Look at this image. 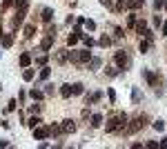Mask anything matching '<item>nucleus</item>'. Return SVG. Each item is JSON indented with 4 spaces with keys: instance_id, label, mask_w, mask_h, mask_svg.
I'll use <instances>...</instances> for the list:
<instances>
[{
    "instance_id": "1",
    "label": "nucleus",
    "mask_w": 167,
    "mask_h": 149,
    "mask_svg": "<svg viewBox=\"0 0 167 149\" xmlns=\"http://www.w3.org/2000/svg\"><path fill=\"white\" fill-rule=\"evenodd\" d=\"M121 127H127V116L125 114H118V116H114V118L107 120V131H116Z\"/></svg>"
},
{
    "instance_id": "2",
    "label": "nucleus",
    "mask_w": 167,
    "mask_h": 149,
    "mask_svg": "<svg viewBox=\"0 0 167 149\" xmlns=\"http://www.w3.org/2000/svg\"><path fill=\"white\" fill-rule=\"evenodd\" d=\"M143 125H145V116H138V118H134V120H132V125H129V127H125V129L132 134V131H138Z\"/></svg>"
},
{
    "instance_id": "3",
    "label": "nucleus",
    "mask_w": 167,
    "mask_h": 149,
    "mask_svg": "<svg viewBox=\"0 0 167 149\" xmlns=\"http://www.w3.org/2000/svg\"><path fill=\"white\" fill-rule=\"evenodd\" d=\"M114 62L118 65V69H125V65H127V54H125V51H116Z\"/></svg>"
},
{
    "instance_id": "4",
    "label": "nucleus",
    "mask_w": 167,
    "mask_h": 149,
    "mask_svg": "<svg viewBox=\"0 0 167 149\" xmlns=\"http://www.w3.org/2000/svg\"><path fill=\"white\" fill-rule=\"evenodd\" d=\"M143 76H145V80L154 87V85H158V78H156V73L154 71H149V69H143Z\"/></svg>"
},
{
    "instance_id": "5",
    "label": "nucleus",
    "mask_w": 167,
    "mask_h": 149,
    "mask_svg": "<svg viewBox=\"0 0 167 149\" xmlns=\"http://www.w3.org/2000/svg\"><path fill=\"white\" fill-rule=\"evenodd\" d=\"M49 136V129H42V127H34V138L36 140H45Z\"/></svg>"
},
{
    "instance_id": "6",
    "label": "nucleus",
    "mask_w": 167,
    "mask_h": 149,
    "mask_svg": "<svg viewBox=\"0 0 167 149\" xmlns=\"http://www.w3.org/2000/svg\"><path fill=\"white\" fill-rule=\"evenodd\" d=\"M62 131H65V134H74V131H76V122H74V120H65V122H62Z\"/></svg>"
},
{
    "instance_id": "7",
    "label": "nucleus",
    "mask_w": 167,
    "mask_h": 149,
    "mask_svg": "<svg viewBox=\"0 0 167 149\" xmlns=\"http://www.w3.org/2000/svg\"><path fill=\"white\" fill-rule=\"evenodd\" d=\"M143 5H145V0H125V7L127 9H138Z\"/></svg>"
},
{
    "instance_id": "8",
    "label": "nucleus",
    "mask_w": 167,
    "mask_h": 149,
    "mask_svg": "<svg viewBox=\"0 0 167 149\" xmlns=\"http://www.w3.org/2000/svg\"><path fill=\"white\" fill-rule=\"evenodd\" d=\"M0 42H3V49H9V47L13 45V36H11V34H5L3 38H0Z\"/></svg>"
},
{
    "instance_id": "9",
    "label": "nucleus",
    "mask_w": 167,
    "mask_h": 149,
    "mask_svg": "<svg viewBox=\"0 0 167 149\" xmlns=\"http://www.w3.org/2000/svg\"><path fill=\"white\" fill-rule=\"evenodd\" d=\"M13 5L18 11H25L27 13V7H29V0H13Z\"/></svg>"
},
{
    "instance_id": "10",
    "label": "nucleus",
    "mask_w": 167,
    "mask_h": 149,
    "mask_svg": "<svg viewBox=\"0 0 167 149\" xmlns=\"http://www.w3.org/2000/svg\"><path fill=\"white\" fill-rule=\"evenodd\" d=\"M85 91V85L83 82H74V85H71V96H80Z\"/></svg>"
},
{
    "instance_id": "11",
    "label": "nucleus",
    "mask_w": 167,
    "mask_h": 149,
    "mask_svg": "<svg viewBox=\"0 0 167 149\" xmlns=\"http://www.w3.org/2000/svg\"><path fill=\"white\" fill-rule=\"evenodd\" d=\"M56 60H58V62H67V60H69V51H67V49L56 51Z\"/></svg>"
},
{
    "instance_id": "12",
    "label": "nucleus",
    "mask_w": 167,
    "mask_h": 149,
    "mask_svg": "<svg viewBox=\"0 0 167 149\" xmlns=\"http://www.w3.org/2000/svg\"><path fill=\"white\" fill-rule=\"evenodd\" d=\"M51 18H54V9L45 7V9H42V20H45V22H51Z\"/></svg>"
},
{
    "instance_id": "13",
    "label": "nucleus",
    "mask_w": 167,
    "mask_h": 149,
    "mask_svg": "<svg viewBox=\"0 0 167 149\" xmlns=\"http://www.w3.org/2000/svg\"><path fill=\"white\" fill-rule=\"evenodd\" d=\"M54 38H56V36H49V34H47V38L42 40V49H45V51H49V49H51V42H54Z\"/></svg>"
},
{
    "instance_id": "14",
    "label": "nucleus",
    "mask_w": 167,
    "mask_h": 149,
    "mask_svg": "<svg viewBox=\"0 0 167 149\" xmlns=\"http://www.w3.org/2000/svg\"><path fill=\"white\" fill-rule=\"evenodd\" d=\"M31 65V56L29 54H20V67H29Z\"/></svg>"
},
{
    "instance_id": "15",
    "label": "nucleus",
    "mask_w": 167,
    "mask_h": 149,
    "mask_svg": "<svg viewBox=\"0 0 167 149\" xmlns=\"http://www.w3.org/2000/svg\"><path fill=\"white\" fill-rule=\"evenodd\" d=\"M134 29H136L138 34H145V31H147V22H145V20H140V22H136V24H134Z\"/></svg>"
},
{
    "instance_id": "16",
    "label": "nucleus",
    "mask_w": 167,
    "mask_h": 149,
    "mask_svg": "<svg viewBox=\"0 0 167 149\" xmlns=\"http://www.w3.org/2000/svg\"><path fill=\"white\" fill-rule=\"evenodd\" d=\"M103 125V116L100 114H94L91 116V127H100Z\"/></svg>"
},
{
    "instance_id": "17",
    "label": "nucleus",
    "mask_w": 167,
    "mask_h": 149,
    "mask_svg": "<svg viewBox=\"0 0 167 149\" xmlns=\"http://www.w3.org/2000/svg\"><path fill=\"white\" fill-rule=\"evenodd\" d=\"M103 98V93L100 91H96V93H91V96H87V105H91V103H98Z\"/></svg>"
},
{
    "instance_id": "18",
    "label": "nucleus",
    "mask_w": 167,
    "mask_h": 149,
    "mask_svg": "<svg viewBox=\"0 0 167 149\" xmlns=\"http://www.w3.org/2000/svg\"><path fill=\"white\" fill-rule=\"evenodd\" d=\"M60 96L62 98H71V85H62L60 87Z\"/></svg>"
},
{
    "instance_id": "19",
    "label": "nucleus",
    "mask_w": 167,
    "mask_h": 149,
    "mask_svg": "<svg viewBox=\"0 0 167 149\" xmlns=\"http://www.w3.org/2000/svg\"><path fill=\"white\" fill-rule=\"evenodd\" d=\"M22 78H25L27 82H29V80H34V69H29V67H25V71H22Z\"/></svg>"
},
{
    "instance_id": "20",
    "label": "nucleus",
    "mask_w": 167,
    "mask_h": 149,
    "mask_svg": "<svg viewBox=\"0 0 167 149\" xmlns=\"http://www.w3.org/2000/svg\"><path fill=\"white\" fill-rule=\"evenodd\" d=\"M31 98H34V100H42V98H45V93L42 91H38V89H31V93H29Z\"/></svg>"
},
{
    "instance_id": "21",
    "label": "nucleus",
    "mask_w": 167,
    "mask_h": 149,
    "mask_svg": "<svg viewBox=\"0 0 167 149\" xmlns=\"http://www.w3.org/2000/svg\"><path fill=\"white\" fill-rule=\"evenodd\" d=\"M138 100H140V89L134 87V89H132V103H138Z\"/></svg>"
},
{
    "instance_id": "22",
    "label": "nucleus",
    "mask_w": 167,
    "mask_h": 149,
    "mask_svg": "<svg viewBox=\"0 0 167 149\" xmlns=\"http://www.w3.org/2000/svg\"><path fill=\"white\" fill-rule=\"evenodd\" d=\"M34 34H36V27H34V24H27V27H25V36L34 38Z\"/></svg>"
},
{
    "instance_id": "23",
    "label": "nucleus",
    "mask_w": 167,
    "mask_h": 149,
    "mask_svg": "<svg viewBox=\"0 0 167 149\" xmlns=\"http://www.w3.org/2000/svg\"><path fill=\"white\" fill-rule=\"evenodd\" d=\"M38 125H40V118H38V116L29 118V122H27V127H31V129H34V127H38Z\"/></svg>"
},
{
    "instance_id": "24",
    "label": "nucleus",
    "mask_w": 167,
    "mask_h": 149,
    "mask_svg": "<svg viewBox=\"0 0 167 149\" xmlns=\"http://www.w3.org/2000/svg\"><path fill=\"white\" fill-rule=\"evenodd\" d=\"M156 131H163L165 129V120H154V125H152Z\"/></svg>"
},
{
    "instance_id": "25",
    "label": "nucleus",
    "mask_w": 167,
    "mask_h": 149,
    "mask_svg": "<svg viewBox=\"0 0 167 149\" xmlns=\"http://www.w3.org/2000/svg\"><path fill=\"white\" fill-rule=\"evenodd\" d=\"M49 73H51V69H49V67H42V69H40V78H42V80H47V78H49Z\"/></svg>"
},
{
    "instance_id": "26",
    "label": "nucleus",
    "mask_w": 167,
    "mask_h": 149,
    "mask_svg": "<svg viewBox=\"0 0 167 149\" xmlns=\"http://www.w3.org/2000/svg\"><path fill=\"white\" fill-rule=\"evenodd\" d=\"M98 45H100V47H109V45H111V38H109V36H103V38L98 40Z\"/></svg>"
},
{
    "instance_id": "27",
    "label": "nucleus",
    "mask_w": 167,
    "mask_h": 149,
    "mask_svg": "<svg viewBox=\"0 0 167 149\" xmlns=\"http://www.w3.org/2000/svg\"><path fill=\"white\" fill-rule=\"evenodd\" d=\"M78 40H80V36H78V34H76V31H74V34H71V36H69V38H67V42H69V45H76V42H78Z\"/></svg>"
},
{
    "instance_id": "28",
    "label": "nucleus",
    "mask_w": 167,
    "mask_h": 149,
    "mask_svg": "<svg viewBox=\"0 0 167 149\" xmlns=\"http://www.w3.org/2000/svg\"><path fill=\"white\" fill-rule=\"evenodd\" d=\"M147 49H149V40H143L140 42V54H147Z\"/></svg>"
},
{
    "instance_id": "29",
    "label": "nucleus",
    "mask_w": 167,
    "mask_h": 149,
    "mask_svg": "<svg viewBox=\"0 0 167 149\" xmlns=\"http://www.w3.org/2000/svg\"><path fill=\"white\" fill-rule=\"evenodd\" d=\"M85 27H87L89 31H94V29H96V22H94V20H85Z\"/></svg>"
},
{
    "instance_id": "30",
    "label": "nucleus",
    "mask_w": 167,
    "mask_h": 149,
    "mask_svg": "<svg viewBox=\"0 0 167 149\" xmlns=\"http://www.w3.org/2000/svg\"><path fill=\"white\" fill-rule=\"evenodd\" d=\"M89 62H91V69H98L100 67V58H91Z\"/></svg>"
},
{
    "instance_id": "31",
    "label": "nucleus",
    "mask_w": 167,
    "mask_h": 149,
    "mask_svg": "<svg viewBox=\"0 0 167 149\" xmlns=\"http://www.w3.org/2000/svg\"><path fill=\"white\" fill-rule=\"evenodd\" d=\"M62 131V127H58V125H51L49 127V134H60Z\"/></svg>"
},
{
    "instance_id": "32",
    "label": "nucleus",
    "mask_w": 167,
    "mask_h": 149,
    "mask_svg": "<svg viewBox=\"0 0 167 149\" xmlns=\"http://www.w3.org/2000/svg\"><path fill=\"white\" fill-rule=\"evenodd\" d=\"M134 24H136V16H129L127 18V27H134Z\"/></svg>"
},
{
    "instance_id": "33",
    "label": "nucleus",
    "mask_w": 167,
    "mask_h": 149,
    "mask_svg": "<svg viewBox=\"0 0 167 149\" xmlns=\"http://www.w3.org/2000/svg\"><path fill=\"white\" fill-rule=\"evenodd\" d=\"M107 96H109V100H111V103L116 100V91H114V89H107Z\"/></svg>"
},
{
    "instance_id": "34",
    "label": "nucleus",
    "mask_w": 167,
    "mask_h": 149,
    "mask_svg": "<svg viewBox=\"0 0 167 149\" xmlns=\"http://www.w3.org/2000/svg\"><path fill=\"white\" fill-rule=\"evenodd\" d=\"M83 40H85V47H87V49L94 47V38H83Z\"/></svg>"
},
{
    "instance_id": "35",
    "label": "nucleus",
    "mask_w": 167,
    "mask_h": 149,
    "mask_svg": "<svg viewBox=\"0 0 167 149\" xmlns=\"http://www.w3.org/2000/svg\"><path fill=\"white\" fill-rule=\"evenodd\" d=\"M114 31H116V38H123L125 34H123V29L121 27H114Z\"/></svg>"
},
{
    "instance_id": "36",
    "label": "nucleus",
    "mask_w": 167,
    "mask_h": 149,
    "mask_svg": "<svg viewBox=\"0 0 167 149\" xmlns=\"http://www.w3.org/2000/svg\"><path fill=\"white\" fill-rule=\"evenodd\" d=\"M154 9H163V0H154Z\"/></svg>"
},
{
    "instance_id": "37",
    "label": "nucleus",
    "mask_w": 167,
    "mask_h": 149,
    "mask_svg": "<svg viewBox=\"0 0 167 149\" xmlns=\"http://www.w3.org/2000/svg\"><path fill=\"white\" fill-rule=\"evenodd\" d=\"M36 62H38V65H45V62H47V56H40V58H36Z\"/></svg>"
},
{
    "instance_id": "38",
    "label": "nucleus",
    "mask_w": 167,
    "mask_h": 149,
    "mask_svg": "<svg viewBox=\"0 0 167 149\" xmlns=\"http://www.w3.org/2000/svg\"><path fill=\"white\" fill-rule=\"evenodd\" d=\"M7 109H9V111H13V109H16V100H9V105H7Z\"/></svg>"
},
{
    "instance_id": "39",
    "label": "nucleus",
    "mask_w": 167,
    "mask_h": 149,
    "mask_svg": "<svg viewBox=\"0 0 167 149\" xmlns=\"http://www.w3.org/2000/svg\"><path fill=\"white\" fill-rule=\"evenodd\" d=\"M11 5H13V0H3V7H5V9L11 7Z\"/></svg>"
},
{
    "instance_id": "40",
    "label": "nucleus",
    "mask_w": 167,
    "mask_h": 149,
    "mask_svg": "<svg viewBox=\"0 0 167 149\" xmlns=\"http://www.w3.org/2000/svg\"><path fill=\"white\" fill-rule=\"evenodd\" d=\"M163 36H167V22H163Z\"/></svg>"
},
{
    "instance_id": "41",
    "label": "nucleus",
    "mask_w": 167,
    "mask_h": 149,
    "mask_svg": "<svg viewBox=\"0 0 167 149\" xmlns=\"http://www.w3.org/2000/svg\"><path fill=\"white\" fill-rule=\"evenodd\" d=\"M0 147H9V142L7 140H0Z\"/></svg>"
},
{
    "instance_id": "42",
    "label": "nucleus",
    "mask_w": 167,
    "mask_h": 149,
    "mask_svg": "<svg viewBox=\"0 0 167 149\" xmlns=\"http://www.w3.org/2000/svg\"><path fill=\"white\" fill-rule=\"evenodd\" d=\"M160 147H167V138H163V140H160Z\"/></svg>"
},
{
    "instance_id": "43",
    "label": "nucleus",
    "mask_w": 167,
    "mask_h": 149,
    "mask_svg": "<svg viewBox=\"0 0 167 149\" xmlns=\"http://www.w3.org/2000/svg\"><path fill=\"white\" fill-rule=\"evenodd\" d=\"M163 9H167V0H163Z\"/></svg>"
},
{
    "instance_id": "44",
    "label": "nucleus",
    "mask_w": 167,
    "mask_h": 149,
    "mask_svg": "<svg viewBox=\"0 0 167 149\" xmlns=\"http://www.w3.org/2000/svg\"><path fill=\"white\" fill-rule=\"evenodd\" d=\"M0 89H3V87H0Z\"/></svg>"
}]
</instances>
